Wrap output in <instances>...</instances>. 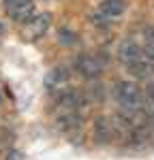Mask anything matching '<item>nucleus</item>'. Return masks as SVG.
<instances>
[{
    "label": "nucleus",
    "instance_id": "obj_1",
    "mask_svg": "<svg viewBox=\"0 0 154 160\" xmlns=\"http://www.w3.org/2000/svg\"><path fill=\"white\" fill-rule=\"evenodd\" d=\"M118 60L122 62V66L126 68L128 73L137 79H148L152 75V62L148 60V56L143 53L139 41H135L133 37L124 38L118 45Z\"/></svg>",
    "mask_w": 154,
    "mask_h": 160
},
{
    "label": "nucleus",
    "instance_id": "obj_2",
    "mask_svg": "<svg viewBox=\"0 0 154 160\" xmlns=\"http://www.w3.org/2000/svg\"><path fill=\"white\" fill-rule=\"evenodd\" d=\"M114 98L120 105V109L126 113H143L146 107V96L141 88L133 81H120L114 88Z\"/></svg>",
    "mask_w": 154,
    "mask_h": 160
},
{
    "label": "nucleus",
    "instance_id": "obj_3",
    "mask_svg": "<svg viewBox=\"0 0 154 160\" xmlns=\"http://www.w3.org/2000/svg\"><path fill=\"white\" fill-rule=\"evenodd\" d=\"M4 9H7V15L17 24H26L37 15L32 0H4Z\"/></svg>",
    "mask_w": 154,
    "mask_h": 160
},
{
    "label": "nucleus",
    "instance_id": "obj_4",
    "mask_svg": "<svg viewBox=\"0 0 154 160\" xmlns=\"http://www.w3.org/2000/svg\"><path fill=\"white\" fill-rule=\"evenodd\" d=\"M69 83H71V73H69L66 66H56L45 77V88H47V92L54 94V96L60 94L62 90H66Z\"/></svg>",
    "mask_w": 154,
    "mask_h": 160
},
{
    "label": "nucleus",
    "instance_id": "obj_5",
    "mask_svg": "<svg viewBox=\"0 0 154 160\" xmlns=\"http://www.w3.org/2000/svg\"><path fill=\"white\" fill-rule=\"evenodd\" d=\"M49 24H51V15L49 13H38L34 15L30 22H26V28H24V37L28 41H38V38L45 37V32L49 30Z\"/></svg>",
    "mask_w": 154,
    "mask_h": 160
},
{
    "label": "nucleus",
    "instance_id": "obj_6",
    "mask_svg": "<svg viewBox=\"0 0 154 160\" xmlns=\"http://www.w3.org/2000/svg\"><path fill=\"white\" fill-rule=\"evenodd\" d=\"M75 71L84 79H96L103 71V62L96 58V56H90V53H84L75 60Z\"/></svg>",
    "mask_w": 154,
    "mask_h": 160
},
{
    "label": "nucleus",
    "instance_id": "obj_7",
    "mask_svg": "<svg viewBox=\"0 0 154 160\" xmlns=\"http://www.w3.org/2000/svg\"><path fill=\"white\" fill-rule=\"evenodd\" d=\"M124 11H126V2L124 0H103L101 4H99V13H103L109 19L120 17Z\"/></svg>",
    "mask_w": 154,
    "mask_h": 160
},
{
    "label": "nucleus",
    "instance_id": "obj_8",
    "mask_svg": "<svg viewBox=\"0 0 154 160\" xmlns=\"http://www.w3.org/2000/svg\"><path fill=\"white\" fill-rule=\"evenodd\" d=\"M94 132H96V139L101 141V143H107L111 135H114V126L109 120H105V118H99L96 124H94Z\"/></svg>",
    "mask_w": 154,
    "mask_h": 160
},
{
    "label": "nucleus",
    "instance_id": "obj_9",
    "mask_svg": "<svg viewBox=\"0 0 154 160\" xmlns=\"http://www.w3.org/2000/svg\"><path fill=\"white\" fill-rule=\"evenodd\" d=\"M141 47H143V53L148 56V60L154 64V28H146V30H143Z\"/></svg>",
    "mask_w": 154,
    "mask_h": 160
},
{
    "label": "nucleus",
    "instance_id": "obj_10",
    "mask_svg": "<svg viewBox=\"0 0 154 160\" xmlns=\"http://www.w3.org/2000/svg\"><path fill=\"white\" fill-rule=\"evenodd\" d=\"M60 41L66 43V45H71V43H75V34L69 32V30H60Z\"/></svg>",
    "mask_w": 154,
    "mask_h": 160
},
{
    "label": "nucleus",
    "instance_id": "obj_11",
    "mask_svg": "<svg viewBox=\"0 0 154 160\" xmlns=\"http://www.w3.org/2000/svg\"><path fill=\"white\" fill-rule=\"evenodd\" d=\"M148 105H150V109H152V115H154V83L148 88Z\"/></svg>",
    "mask_w": 154,
    "mask_h": 160
},
{
    "label": "nucleus",
    "instance_id": "obj_12",
    "mask_svg": "<svg viewBox=\"0 0 154 160\" xmlns=\"http://www.w3.org/2000/svg\"><path fill=\"white\" fill-rule=\"evenodd\" d=\"M2 32H4V26H2V24H0V34H2Z\"/></svg>",
    "mask_w": 154,
    "mask_h": 160
}]
</instances>
